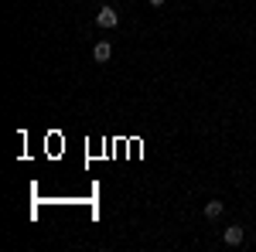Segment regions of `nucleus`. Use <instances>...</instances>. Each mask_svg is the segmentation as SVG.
I'll return each mask as SVG.
<instances>
[{
	"label": "nucleus",
	"mask_w": 256,
	"mask_h": 252,
	"mask_svg": "<svg viewBox=\"0 0 256 252\" xmlns=\"http://www.w3.org/2000/svg\"><path fill=\"white\" fill-rule=\"evenodd\" d=\"M96 24H99V27H106V31L116 27V24H120L116 7H99V10H96Z\"/></svg>",
	"instance_id": "nucleus-1"
},
{
	"label": "nucleus",
	"mask_w": 256,
	"mask_h": 252,
	"mask_svg": "<svg viewBox=\"0 0 256 252\" xmlns=\"http://www.w3.org/2000/svg\"><path fill=\"white\" fill-rule=\"evenodd\" d=\"M164 3H168V0H150V7H164Z\"/></svg>",
	"instance_id": "nucleus-5"
},
{
	"label": "nucleus",
	"mask_w": 256,
	"mask_h": 252,
	"mask_svg": "<svg viewBox=\"0 0 256 252\" xmlns=\"http://www.w3.org/2000/svg\"><path fill=\"white\" fill-rule=\"evenodd\" d=\"M242 239H246V229H239V225H229V229L222 232V242H226V246H242Z\"/></svg>",
	"instance_id": "nucleus-2"
},
{
	"label": "nucleus",
	"mask_w": 256,
	"mask_h": 252,
	"mask_svg": "<svg viewBox=\"0 0 256 252\" xmlns=\"http://www.w3.org/2000/svg\"><path fill=\"white\" fill-rule=\"evenodd\" d=\"M92 58H96L99 65H106V61L113 58V48H110V41H99L96 48H92Z\"/></svg>",
	"instance_id": "nucleus-3"
},
{
	"label": "nucleus",
	"mask_w": 256,
	"mask_h": 252,
	"mask_svg": "<svg viewBox=\"0 0 256 252\" xmlns=\"http://www.w3.org/2000/svg\"><path fill=\"white\" fill-rule=\"evenodd\" d=\"M222 212H226V205H222V201H205V218H208V222L222 218Z\"/></svg>",
	"instance_id": "nucleus-4"
}]
</instances>
